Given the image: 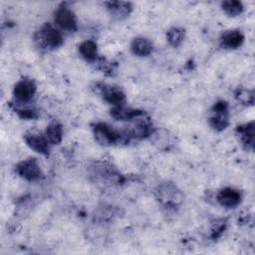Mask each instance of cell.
Returning <instances> with one entry per match:
<instances>
[{"label": "cell", "instance_id": "30bf717a", "mask_svg": "<svg viewBox=\"0 0 255 255\" xmlns=\"http://www.w3.org/2000/svg\"><path fill=\"white\" fill-rule=\"evenodd\" d=\"M152 49H153L152 43L148 39L143 37L135 38L131 43L132 53L140 57L149 55L152 52Z\"/></svg>", "mask_w": 255, "mask_h": 255}, {"label": "cell", "instance_id": "277c9868", "mask_svg": "<svg viewBox=\"0 0 255 255\" xmlns=\"http://www.w3.org/2000/svg\"><path fill=\"white\" fill-rule=\"evenodd\" d=\"M55 21L63 29L68 31H75L77 29V21L74 13L65 6L57 9L55 12Z\"/></svg>", "mask_w": 255, "mask_h": 255}, {"label": "cell", "instance_id": "5b68a950", "mask_svg": "<svg viewBox=\"0 0 255 255\" xmlns=\"http://www.w3.org/2000/svg\"><path fill=\"white\" fill-rule=\"evenodd\" d=\"M40 40L44 46L49 48H57L63 43V38L60 32L49 24L41 29Z\"/></svg>", "mask_w": 255, "mask_h": 255}, {"label": "cell", "instance_id": "d6986e66", "mask_svg": "<svg viewBox=\"0 0 255 255\" xmlns=\"http://www.w3.org/2000/svg\"><path fill=\"white\" fill-rule=\"evenodd\" d=\"M236 99L244 105H253L254 103V93L249 90H238L236 93Z\"/></svg>", "mask_w": 255, "mask_h": 255}, {"label": "cell", "instance_id": "52a82bcc", "mask_svg": "<svg viewBox=\"0 0 255 255\" xmlns=\"http://www.w3.org/2000/svg\"><path fill=\"white\" fill-rule=\"evenodd\" d=\"M24 139L26 143L35 151L42 154L49 153V146H48L49 141L47 140L45 135H42L39 132L30 131L24 135Z\"/></svg>", "mask_w": 255, "mask_h": 255}, {"label": "cell", "instance_id": "8fae6325", "mask_svg": "<svg viewBox=\"0 0 255 255\" xmlns=\"http://www.w3.org/2000/svg\"><path fill=\"white\" fill-rule=\"evenodd\" d=\"M100 89H101L104 99L110 104L118 106L125 99V95L120 89H117L114 87H108L106 85H102V87Z\"/></svg>", "mask_w": 255, "mask_h": 255}, {"label": "cell", "instance_id": "3957f363", "mask_svg": "<svg viewBox=\"0 0 255 255\" xmlns=\"http://www.w3.org/2000/svg\"><path fill=\"white\" fill-rule=\"evenodd\" d=\"M16 170L20 176L30 181L38 180L42 176L41 168L35 158H29L24 161H21L17 165Z\"/></svg>", "mask_w": 255, "mask_h": 255}, {"label": "cell", "instance_id": "7a4b0ae2", "mask_svg": "<svg viewBox=\"0 0 255 255\" xmlns=\"http://www.w3.org/2000/svg\"><path fill=\"white\" fill-rule=\"evenodd\" d=\"M209 123L216 130H222L228 126V105L225 102H218L215 104L212 116L209 118Z\"/></svg>", "mask_w": 255, "mask_h": 255}, {"label": "cell", "instance_id": "e0dca14e", "mask_svg": "<svg viewBox=\"0 0 255 255\" xmlns=\"http://www.w3.org/2000/svg\"><path fill=\"white\" fill-rule=\"evenodd\" d=\"M166 37H167V41L168 43L173 46V47H177L179 46L182 41H183V38H184V31L180 28H171L167 34H166Z\"/></svg>", "mask_w": 255, "mask_h": 255}, {"label": "cell", "instance_id": "5bb4252c", "mask_svg": "<svg viewBox=\"0 0 255 255\" xmlns=\"http://www.w3.org/2000/svg\"><path fill=\"white\" fill-rule=\"evenodd\" d=\"M45 136L47 140L53 144H58L61 142L63 137L62 126L58 123L50 124L45 131Z\"/></svg>", "mask_w": 255, "mask_h": 255}, {"label": "cell", "instance_id": "ba28073f", "mask_svg": "<svg viewBox=\"0 0 255 255\" xmlns=\"http://www.w3.org/2000/svg\"><path fill=\"white\" fill-rule=\"evenodd\" d=\"M217 200L222 206L230 208L239 204L241 200V195L237 190L227 187L219 191L217 195Z\"/></svg>", "mask_w": 255, "mask_h": 255}, {"label": "cell", "instance_id": "ac0fdd59", "mask_svg": "<svg viewBox=\"0 0 255 255\" xmlns=\"http://www.w3.org/2000/svg\"><path fill=\"white\" fill-rule=\"evenodd\" d=\"M222 9L229 15V16H237L243 11L242 3L239 1L231 0V1H224L222 3Z\"/></svg>", "mask_w": 255, "mask_h": 255}, {"label": "cell", "instance_id": "9c48e42d", "mask_svg": "<svg viewBox=\"0 0 255 255\" xmlns=\"http://www.w3.org/2000/svg\"><path fill=\"white\" fill-rule=\"evenodd\" d=\"M111 115L116 120L126 121V120H130V119L139 117V116L143 115V112L139 111V110H133L130 108H127V107L118 105L111 110Z\"/></svg>", "mask_w": 255, "mask_h": 255}, {"label": "cell", "instance_id": "6da1fadb", "mask_svg": "<svg viewBox=\"0 0 255 255\" xmlns=\"http://www.w3.org/2000/svg\"><path fill=\"white\" fill-rule=\"evenodd\" d=\"M96 140L103 145H111L121 140V133L107 124H96L94 127Z\"/></svg>", "mask_w": 255, "mask_h": 255}, {"label": "cell", "instance_id": "2e32d148", "mask_svg": "<svg viewBox=\"0 0 255 255\" xmlns=\"http://www.w3.org/2000/svg\"><path fill=\"white\" fill-rule=\"evenodd\" d=\"M107 5L110 11L117 17H125L131 10L130 4L128 2H108Z\"/></svg>", "mask_w": 255, "mask_h": 255}, {"label": "cell", "instance_id": "7c38bea8", "mask_svg": "<svg viewBox=\"0 0 255 255\" xmlns=\"http://www.w3.org/2000/svg\"><path fill=\"white\" fill-rule=\"evenodd\" d=\"M237 131L241 136L243 143L246 148L253 149L254 145V123L251 122L249 124H245L243 126L237 127Z\"/></svg>", "mask_w": 255, "mask_h": 255}, {"label": "cell", "instance_id": "9a60e30c", "mask_svg": "<svg viewBox=\"0 0 255 255\" xmlns=\"http://www.w3.org/2000/svg\"><path fill=\"white\" fill-rule=\"evenodd\" d=\"M79 51L87 61H95L97 59V45L93 41L83 42L79 47Z\"/></svg>", "mask_w": 255, "mask_h": 255}, {"label": "cell", "instance_id": "4fadbf2b", "mask_svg": "<svg viewBox=\"0 0 255 255\" xmlns=\"http://www.w3.org/2000/svg\"><path fill=\"white\" fill-rule=\"evenodd\" d=\"M244 40L243 35L239 31H227L222 35V44L226 48L235 49L239 47Z\"/></svg>", "mask_w": 255, "mask_h": 255}, {"label": "cell", "instance_id": "ffe728a7", "mask_svg": "<svg viewBox=\"0 0 255 255\" xmlns=\"http://www.w3.org/2000/svg\"><path fill=\"white\" fill-rule=\"evenodd\" d=\"M16 113L22 118V119H34L37 117V114H36V111L33 110V109H15Z\"/></svg>", "mask_w": 255, "mask_h": 255}, {"label": "cell", "instance_id": "8992f818", "mask_svg": "<svg viewBox=\"0 0 255 255\" xmlns=\"http://www.w3.org/2000/svg\"><path fill=\"white\" fill-rule=\"evenodd\" d=\"M36 92L35 84L30 80H22L14 87V96L20 103L29 102Z\"/></svg>", "mask_w": 255, "mask_h": 255}]
</instances>
